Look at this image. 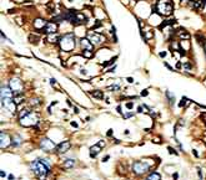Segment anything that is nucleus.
I'll return each mask as SVG.
<instances>
[{"label":"nucleus","mask_w":206,"mask_h":180,"mask_svg":"<svg viewBox=\"0 0 206 180\" xmlns=\"http://www.w3.org/2000/svg\"><path fill=\"white\" fill-rule=\"evenodd\" d=\"M133 107H134V103L133 102L126 103V108H127V109H133Z\"/></svg>","instance_id":"c85d7f7f"},{"label":"nucleus","mask_w":206,"mask_h":180,"mask_svg":"<svg viewBox=\"0 0 206 180\" xmlns=\"http://www.w3.org/2000/svg\"><path fill=\"white\" fill-rule=\"evenodd\" d=\"M80 44H81L82 47H85V50H90V51L94 50V45L90 42L89 39H81L80 40Z\"/></svg>","instance_id":"2eb2a0df"},{"label":"nucleus","mask_w":206,"mask_h":180,"mask_svg":"<svg viewBox=\"0 0 206 180\" xmlns=\"http://www.w3.org/2000/svg\"><path fill=\"white\" fill-rule=\"evenodd\" d=\"M166 56V52H160V57H165Z\"/></svg>","instance_id":"c9c22d12"},{"label":"nucleus","mask_w":206,"mask_h":180,"mask_svg":"<svg viewBox=\"0 0 206 180\" xmlns=\"http://www.w3.org/2000/svg\"><path fill=\"white\" fill-rule=\"evenodd\" d=\"M7 178H9V180H14V179H15V178H14V175H9Z\"/></svg>","instance_id":"58836bf2"},{"label":"nucleus","mask_w":206,"mask_h":180,"mask_svg":"<svg viewBox=\"0 0 206 180\" xmlns=\"http://www.w3.org/2000/svg\"><path fill=\"white\" fill-rule=\"evenodd\" d=\"M50 83L51 85H55V78H50Z\"/></svg>","instance_id":"4c0bfd02"},{"label":"nucleus","mask_w":206,"mask_h":180,"mask_svg":"<svg viewBox=\"0 0 206 180\" xmlns=\"http://www.w3.org/2000/svg\"><path fill=\"white\" fill-rule=\"evenodd\" d=\"M9 87L14 92V95H21L22 92V82L19 78H11L9 81Z\"/></svg>","instance_id":"423d86ee"},{"label":"nucleus","mask_w":206,"mask_h":180,"mask_svg":"<svg viewBox=\"0 0 206 180\" xmlns=\"http://www.w3.org/2000/svg\"><path fill=\"white\" fill-rule=\"evenodd\" d=\"M112 134H114V130H112V129H109V132L106 133V136H107V137H111Z\"/></svg>","instance_id":"7c9ffc66"},{"label":"nucleus","mask_w":206,"mask_h":180,"mask_svg":"<svg viewBox=\"0 0 206 180\" xmlns=\"http://www.w3.org/2000/svg\"><path fill=\"white\" fill-rule=\"evenodd\" d=\"M1 104L6 111H10V112L16 111V103H15L14 98H1Z\"/></svg>","instance_id":"0eeeda50"},{"label":"nucleus","mask_w":206,"mask_h":180,"mask_svg":"<svg viewBox=\"0 0 206 180\" xmlns=\"http://www.w3.org/2000/svg\"><path fill=\"white\" fill-rule=\"evenodd\" d=\"M91 96L94 97V98L103 99L104 98V92L103 91H94V92H91Z\"/></svg>","instance_id":"6ab92c4d"},{"label":"nucleus","mask_w":206,"mask_h":180,"mask_svg":"<svg viewBox=\"0 0 206 180\" xmlns=\"http://www.w3.org/2000/svg\"><path fill=\"white\" fill-rule=\"evenodd\" d=\"M166 96L169 97V99H170V103H171V104H174V101H175L174 96H171V95H170V92H169V91H166Z\"/></svg>","instance_id":"bb28decb"},{"label":"nucleus","mask_w":206,"mask_h":180,"mask_svg":"<svg viewBox=\"0 0 206 180\" xmlns=\"http://www.w3.org/2000/svg\"><path fill=\"white\" fill-rule=\"evenodd\" d=\"M14 92L10 87H1V98H14Z\"/></svg>","instance_id":"4468645a"},{"label":"nucleus","mask_w":206,"mask_h":180,"mask_svg":"<svg viewBox=\"0 0 206 180\" xmlns=\"http://www.w3.org/2000/svg\"><path fill=\"white\" fill-rule=\"evenodd\" d=\"M71 126H73V127H75V128H76V127H78V123H76V122H71Z\"/></svg>","instance_id":"e433bc0d"},{"label":"nucleus","mask_w":206,"mask_h":180,"mask_svg":"<svg viewBox=\"0 0 206 180\" xmlns=\"http://www.w3.org/2000/svg\"><path fill=\"white\" fill-rule=\"evenodd\" d=\"M177 178H179V175L175 173V174H174V179H175V180H177Z\"/></svg>","instance_id":"ea45409f"},{"label":"nucleus","mask_w":206,"mask_h":180,"mask_svg":"<svg viewBox=\"0 0 206 180\" xmlns=\"http://www.w3.org/2000/svg\"><path fill=\"white\" fill-rule=\"evenodd\" d=\"M40 147L41 149H44V150L46 152H52L55 149V143L50 139H48V138H44V139H41L40 142Z\"/></svg>","instance_id":"6e6552de"},{"label":"nucleus","mask_w":206,"mask_h":180,"mask_svg":"<svg viewBox=\"0 0 206 180\" xmlns=\"http://www.w3.org/2000/svg\"><path fill=\"white\" fill-rule=\"evenodd\" d=\"M88 39L90 40V42H91L92 45H99L101 42H104V37L101 35H99V34H96V32H89Z\"/></svg>","instance_id":"1a4fd4ad"},{"label":"nucleus","mask_w":206,"mask_h":180,"mask_svg":"<svg viewBox=\"0 0 206 180\" xmlns=\"http://www.w3.org/2000/svg\"><path fill=\"white\" fill-rule=\"evenodd\" d=\"M74 164H75V162L73 159H67L65 163H64V168H65V169H70V168H73L74 167Z\"/></svg>","instance_id":"412c9836"},{"label":"nucleus","mask_w":206,"mask_h":180,"mask_svg":"<svg viewBox=\"0 0 206 180\" xmlns=\"http://www.w3.org/2000/svg\"><path fill=\"white\" fill-rule=\"evenodd\" d=\"M74 112H75V113H79V109H78L76 107H74Z\"/></svg>","instance_id":"37998d69"},{"label":"nucleus","mask_w":206,"mask_h":180,"mask_svg":"<svg viewBox=\"0 0 206 180\" xmlns=\"http://www.w3.org/2000/svg\"><path fill=\"white\" fill-rule=\"evenodd\" d=\"M149 169H150V167L144 162V160H142V162H135L133 164V171L137 175L146 174L149 171Z\"/></svg>","instance_id":"39448f33"},{"label":"nucleus","mask_w":206,"mask_h":180,"mask_svg":"<svg viewBox=\"0 0 206 180\" xmlns=\"http://www.w3.org/2000/svg\"><path fill=\"white\" fill-rule=\"evenodd\" d=\"M176 67H177V69H181V63L177 62V65H176Z\"/></svg>","instance_id":"a19ab883"},{"label":"nucleus","mask_w":206,"mask_h":180,"mask_svg":"<svg viewBox=\"0 0 206 180\" xmlns=\"http://www.w3.org/2000/svg\"><path fill=\"white\" fill-rule=\"evenodd\" d=\"M48 41L49 42H59L60 41V37L56 35V34H50V35H48Z\"/></svg>","instance_id":"a211bd4d"},{"label":"nucleus","mask_w":206,"mask_h":180,"mask_svg":"<svg viewBox=\"0 0 206 180\" xmlns=\"http://www.w3.org/2000/svg\"><path fill=\"white\" fill-rule=\"evenodd\" d=\"M167 150H169V153H170V154H175V155H177V153L175 152V149H174V148L169 147V148H167Z\"/></svg>","instance_id":"cd10ccee"},{"label":"nucleus","mask_w":206,"mask_h":180,"mask_svg":"<svg viewBox=\"0 0 206 180\" xmlns=\"http://www.w3.org/2000/svg\"><path fill=\"white\" fill-rule=\"evenodd\" d=\"M100 148L101 147H99V145H92L91 148H90V156H91V158H95V156L99 154L100 153Z\"/></svg>","instance_id":"f3484780"},{"label":"nucleus","mask_w":206,"mask_h":180,"mask_svg":"<svg viewBox=\"0 0 206 180\" xmlns=\"http://www.w3.org/2000/svg\"><path fill=\"white\" fill-rule=\"evenodd\" d=\"M192 153H194V155H195V156H199V154H197V152H196V150H192Z\"/></svg>","instance_id":"79ce46f5"},{"label":"nucleus","mask_w":206,"mask_h":180,"mask_svg":"<svg viewBox=\"0 0 206 180\" xmlns=\"http://www.w3.org/2000/svg\"><path fill=\"white\" fill-rule=\"evenodd\" d=\"M127 82H129V83H133V82H134V78L129 77V78H127Z\"/></svg>","instance_id":"f704fd0d"},{"label":"nucleus","mask_w":206,"mask_h":180,"mask_svg":"<svg viewBox=\"0 0 206 180\" xmlns=\"http://www.w3.org/2000/svg\"><path fill=\"white\" fill-rule=\"evenodd\" d=\"M204 48H205V55H206V42L204 44Z\"/></svg>","instance_id":"c03bdc74"},{"label":"nucleus","mask_w":206,"mask_h":180,"mask_svg":"<svg viewBox=\"0 0 206 180\" xmlns=\"http://www.w3.org/2000/svg\"><path fill=\"white\" fill-rule=\"evenodd\" d=\"M177 36L180 37V39H182V40H189L190 39V34L187 32L185 29H180L177 31Z\"/></svg>","instance_id":"dca6fc26"},{"label":"nucleus","mask_w":206,"mask_h":180,"mask_svg":"<svg viewBox=\"0 0 206 180\" xmlns=\"http://www.w3.org/2000/svg\"><path fill=\"white\" fill-rule=\"evenodd\" d=\"M59 45H60V48H61L63 51L70 52L71 50H74V47H75V37H74V35L73 34H66V35H64L63 37H60Z\"/></svg>","instance_id":"7ed1b4c3"},{"label":"nucleus","mask_w":206,"mask_h":180,"mask_svg":"<svg viewBox=\"0 0 206 180\" xmlns=\"http://www.w3.org/2000/svg\"><path fill=\"white\" fill-rule=\"evenodd\" d=\"M37 122H39V117H37V114L34 113V112H30L28 116H25L24 118L20 119V124L24 127H33V126H35Z\"/></svg>","instance_id":"20e7f679"},{"label":"nucleus","mask_w":206,"mask_h":180,"mask_svg":"<svg viewBox=\"0 0 206 180\" xmlns=\"http://www.w3.org/2000/svg\"><path fill=\"white\" fill-rule=\"evenodd\" d=\"M97 145H99V147H104V145H105V142H99V143H97Z\"/></svg>","instance_id":"2f4dec72"},{"label":"nucleus","mask_w":206,"mask_h":180,"mask_svg":"<svg viewBox=\"0 0 206 180\" xmlns=\"http://www.w3.org/2000/svg\"><path fill=\"white\" fill-rule=\"evenodd\" d=\"M30 113V111H28V109H22L20 113H19V119H21V118H24L25 116H28Z\"/></svg>","instance_id":"b1692460"},{"label":"nucleus","mask_w":206,"mask_h":180,"mask_svg":"<svg viewBox=\"0 0 206 180\" xmlns=\"http://www.w3.org/2000/svg\"><path fill=\"white\" fill-rule=\"evenodd\" d=\"M187 103H189V98H186V97H182L181 101L179 102V107H180V108H185Z\"/></svg>","instance_id":"5701e85b"},{"label":"nucleus","mask_w":206,"mask_h":180,"mask_svg":"<svg viewBox=\"0 0 206 180\" xmlns=\"http://www.w3.org/2000/svg\"><path fill=\"white\" fill-rule=\"evenodd\" d=\"M70 147H71V143H70L69 140H65V142H63V143H60L58 145L56 150H58L59 153H66L70 149Z\"/></svg>","instance_id":"f8f14e48"},{"label":"nucleus","mask_w":206,"mask_h":180,"mask_svg":"<svg viewBox=\"0 0 206 180\" xmlns=\"http://www.w3.org/2000/svg\"><path fill=\"white\" fill-rule=\"evenodd\" d=\"M155 9H156V13L160 14L161 16H169V15L172 14L174 4H172L170 0H159Z\"/></svg>","instance_id":"f03ea898"},{"label":"nucleus","mask_w":206,"mask_h":180,"mask_svg":"<svg viewBox=\"0 0 206 180\" xmlns=\"http://www.w3.org/2000/svg\"><path fill=\"white\" fill-rule=\"evenodd\" d=\"M56 31H58V24L54 21L48 22V25L45 26V29H44V32H46L48 35H50V34H56Z\"/></svg>","instance_id":"9b49d317"},{"label":"nucleus","mask_w":206,"mask_h":180,"mask_svg":"<svg viewBox=\"0 0 206 180\" xmlns=\"http://www.w3.org/2000/svg\"><path fill=\"white\" fill-rule=\"evenodd\" d=\"M0 140H1L0 142V147H1V149H5L11 144V138L7 136L5 132L0 133Z\"/></svg>","instance_id":"9d476101"},{"label":"nucleus","mask_w":206,"mask_h":180,"mask_svg":"<svg viewBox=\"0 0 206 180\" xmlns=\"http://www.w3.org/2000/svg\"><path fill=\"white\" fill-rule=\"evenodd\" d=\"M0 177H1V178L6 177V173H5V171H3V170H1V173H0Z\"/></svg>","instance_id":"473e14b6"},{"label":"nucleus","mask_w":206,"mask_h":180,"mask_svg":"<svg viewBox=\"0 0 206 180\" xmlns=\"http://www.w3.org/2000/svg\"><path fill=\"white\" fill-rule=\"evenodd\" d=\"M31 169L39 179H44L49 173V170H50V164L45 159H36L31 164Z\"/></svg>","instance_id":"f257e3e1"},{"label":"nucleus","mask_w":206,"mask_h":180,"mask_svg":"<svg viewBox=\"0 0 206 180\" xmlns=\"http://www.w3.org/2000/svg\"><path fill=\"white\" fill-rule=\"evenodd\" d=\"M148 180H161V177H160L159 173H155V171H152V173L149 174Z\"/></svg>","instance_id":"aec40b11"},{"label":"nucleus","mask_w":206,"mask_h":180,"mask_svg":"<svg viewBox=\"0 0 206 180\" xmlns=\"http://www.w3.org/2000/svg\"><path fill=\"white\" fill-rule=\"evenodd\" d=\"M21 137L20 136H15L14 138H13V142H11V144L14 145V147H16V145H19V144H21Z\"/></svg>","instance_id":"4be33fe9"},{"label":"nucleus","mask_w":206,"mask_h":180,"mask_svg":"<svg viewBox=\"0 0 206 180\" xmlns=\"http://www.w3.org/2000/svg\"><path fill=\"white\" fill-rule=\"evenodd\" d=\"M116 58H118V56H115V57H112L111 60H109L107 62H104V63H103V66H104V67H106V66H109V65H111V63H114V62H115V60H116Z\"/></svg>","instance_id":"a878e982"},{"label":"nucleus","mask_w":206,"mask_h":180,"mask_svg":"<svg viewBox=\"0 0 206 180\" xmlns=\"http://www.w3.org/2000/svg\"><path fill=\"white\" fill-rule=\"evenodd\" d=\"M46 25H48V22L45 20H43V19H36V20L34 21V24H33V26H34V29L35 30H44Z\"/></svg>","instance_id":"ddd939ff"},{"label":"nucleus","mask_w":206,"mask_h":180,"mask_svg":"<svg viewBox=\"0 0 206 180\" xmlns=\"http://www.w3.org/2000/svg\"><path fill=\"white\" fill-rule=\"evenodd\" d=\"M109 158H110V156H109V155H106V156H105V158L103 159V162H104V163H106L107 160H109Z\"/></svg>","instance_id":"72a5a7b5"},{"label":"nucleus","mask_w":206,"mask_h":180,"mask_svg":"<svg viewBox=\"0 0 206 180\" xmlns=\"http://www.w3.org/2000/svg\"><path fill=\"white\" fill-rule=\"evenodd\" d=\"M149 95V92H148V89H144V91H141V96H148Z\"/></svg>","instance_id":"c756f323"},{"label":"nucleus","mask_w":206,"mask_h":180,"mask_svg":"<svg viewBox=\"0 0 206 180\" xmlns=\"http://www.w3.org/2000/svg\"><path fill=\"white\" fill-rule=\"evenodd\" d=\"M82 56H84V57H91L92 56V51H90V50H84L82 51Z\"/></svg>","instance_id":"393cba45"}]
</instances>
